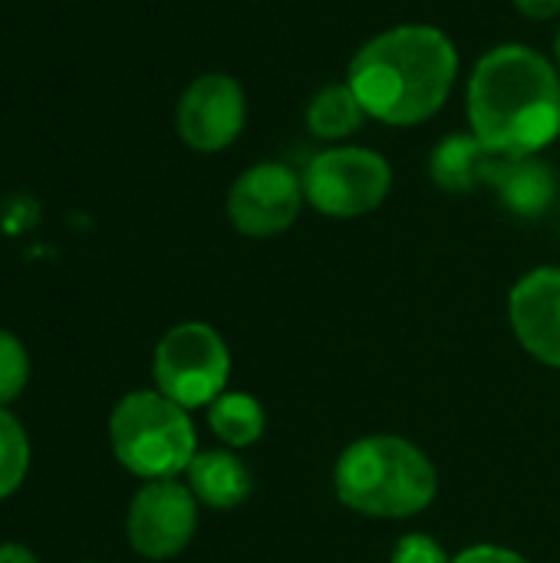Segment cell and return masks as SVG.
Segmentation results:
<instances>
[{
	"label": "cell",
	"instance_id": "obj_23",
	"mask_svg": "<svg viewBox=\"0 0 560 563\" xmlns=\"http://www.w3.org/2000/svg\"><path fill=\"white\" fill-rule=\"evenodd\" d=\"M83 563H102V561H83Z\"/></svg>",
	"mask_w": 560,
	"mask_h": 563
},
{
	"label": "cell",
	"instance_id": "obj_8",
	"mask_svg": "<svg viewBox=\"0 0 560 563\" xmlns=\"http://www.w3.org/2000/svg\"><path fill=\"white\" fill-rule=\"evenodd\" d=\"M304 205V178L284 162H257L228 188V221L244 238H277L290 231Z\"/></svg>",
	"mask_w": 560,
	"mask_h": 563
},
{
	"label": "cell",
	"instance_id": "obj_9",
	"mask_svg": "<svg viewBox=\"0 0 560 563\" xmlns=\"http://www.w3.org/2000/svg\"><path fill=\"white\" fill-rule=\"evenodd\" d=\"M248 125L244 86L228 73H205L188 82L175 109V129L182 142L201 155L224 152L241 139Z\"/></svg>",
	"mask_w": 560,
	"mask_h": 563
},
{
	"label": "cell",
	"instance_id": "obj_20",
	"mask_svg": "<svg viewBox=\"0 0 560 563\" xmlns=\"http://www.w3.org/2000/svg\"><path fill=\"white\" fill-rule=\"evenodd\" d=\"M512 3L528 20H554L560 13V0H512Z\"/></svg>",
	"mask_w": 560,
	"mask_h": 563
},
{
	"label": "cell",
	"instance_id": "obj_17",
	"mask_svg": "<svg viewBox=\"0 0 560 563\" xmlns=\"http://www.w3.org/2000/svg\"><path fill=\"white\" fill-rule=\"evenodd\" d=\"M33 376V363H30V350L26 343L0 327V409H10L30 386Z\"/></svg>",
	"mask_w": 560,
	"mask_h": 563
},
{
	"label": "cell",
	"instance_id": "obj_19",
	"mask_svg": "<svg viewBox=\"0 0 560 563\" xmlns=\"http://www.w3.org/2000/svg\"><path fill=\"white\" fill-rule=\"evenodd\" d=\"M452 563H531L528 558H521L518 551L512 548H502V544H472L465 548L462 554H455Z\"/></svg>",
	"mask_w": 560,
	"mask_h": 563
},
{
	"label": "cell",
	"instance_id": "obj_14",
	"mask_svg": "<svg viewBox=\"0 0 560 563\" xmlns=\"http://www.w3.org/2000/svg\"><path fill=\"white\" fill-rule=\"evenodd\" d=\"M366 119L370 115H366L363 102L356 99V92L347 79L327 82L323 89H317L307 102V112H304L310 135H317L323 142H337V145H343L350 135H356Z\"/></svg>",
	"mask_w": 560,
	"mask_h": 563
},
{
	"label": "cell",
	"instance_id": "obj_2",
	"mask_svg": "<svg viewBox=\"0 0 560 563\" xmlns=\"http://www.w3.org/2000/svg\"><path fill=\"white\" fill-rule=\"evenodd\" d=\"M347 82L373 122L409 129L449 102L459 82V46L432 23H399L356 49Z\"/></svg>",
	"mask_w": 560,
	"mask_h": 563
},
{
	"label": "cell",
	"instance_id": "obj_10",
	"mask_svg": "<svg viewBox=\"0 0 560 563\" xmlns=\"http://www.w3.org/2000/svg\"><path fill=\"white\" fill-rule=\"evenodd\" d=\"M508 323L531 360L560 369V267H535L512 287Z\"/></svg>",
	"mask_w": 560,
	"mask_h": 563
},
{
	"label": "cell",
	"instance_id": "obj_16",
	"mask_svg": "<svg viewBox=\"0 0 560 563\" xmlns=\"http://www.w3.org/2000/svg\"><path fill=\"white\" fill-rule=\"evenodd\" d=\"M30 462H33V445L23 422L10 409H0V501H10L23 488L30 475Z\"/></svg>",
	"mask_w": 560,
	"mask_h": 563
},
{
	"label": "cell",
	"instance_id": "obj_22",
	"mask_svg": "<svg viewBox=\"0 0 560 563\" xmlns=\"http://www.w3.org/2000/svg\"><path fill=\"white\" fill-rule=\"evenodd\" d=\"M554 56H558V66H560V26H558V36H554Z\"/></svg>",
	"mask_w": 560,
	"mask_h": 563
},
{
	"label": "cell",
	"instance_id": "obj_5",
	"mask_svg": "<svg viewBox=\"0 0 560 563\" xmlns=\"http://www.w3.org/2000/svg\"><path fill=\"white\" fill-rule=\"evenodd\" d=\"M152 379L162 396L182 409H208L231 379V350L205 320H185L165 330L152 353Z\"/></svg>",
	"mask_w": 560,
	"mask_h": 563
},
{
	"label": "cell",
	"instance_id": "obj_18",
	"mask_svg": "<svg viewBox=\"0 0 560 563\" xmlns=\"http://www.w3.org/2000/svg\"><path fill=\"white\" fill-rule=\"evenodd\" d=\"M389 563H452V558L432 534H406L396 541Z\"/></svg>",
	"mask_w": 560,
	"mask_h": 563
},
{
	"label": "cell",
	"instance_id": "obj_4",
	"mask_svg": "<svg viewBox=\"0 0 560 563\" xmlns=\"http://www.w3.org/2000/svg\"><path fill=\"white\" fill-rule=\"evenodd\" d=\"M109 449L142 482L182 478L198 455L191 412L158 389H132L109 412Z\"/></svg>",
	"mask_w": 560,
	"mask_h": 563
},
{
	"label": "cell",
	"instance_id": "obj_21",
	"mask_svg": "<svg viewBox=\"0 0 560 563\" xmlns=\"http://www.w3.org/2000/svg\"><path fill=\"white\" fill-rule=\"evenodd\" d=\"M0 563H43L26 544H17V541H3L0 544Z\"/></svg>",
	"mask_w": 560,
	"mask_h": 563
},
{
	"label": "cell",
	"instance_id": "obj_7",
	"mask_svg": "<svg viewBox=\"0 0 560 563\" xmlns=\"http://www.w3.org/2000/svg\"><path fill=\"white\" fill-rule=\"evenodd\" d=\"M198 498L182 478L142 482L125 511V541L145 561L178 558L198 531Z\"/></svg>",
	"mask_w": 560,
	"mask_h": 563
},
{
	"label": "cell",
	"instance_id": "obj_1",
	"mask_svg": "<svg viewBox=\"0 0 560 563\" xmlns=\"http://www.w3.org/2000/svg\"><path fill=\"white\" fill-rule=\"evenodd\" d=\"M465 112L492 155H541L560 139V66L525 43H498L472 66Z\"/></svg>",
	"mask_w": 560,
	"mask_h": 563
},
{
	"label": "cell",
	"instance_id": "obj_13",
	"mask_svg": "<svg viewBox=\"0 0 560 563\" xmlns=\"http://www.w3.org/2000/svg\"><path fill=\"white\" fill-rule=\"evenodd\" d=\"M492 158L495 155L472 132H455V135H446L432 148L429 178L446 195H472L485 188V172Z\"/></svg>",
	"mask_w": 560,
	"mask_h": 563
},
{
	"label": "cell",
	"instance_id": "obj_15",
	"mask_svg": "<svg viewBox=\"0 0 560 563\" xmlns=\"http://www.w3.org/2000/svg\"><path fill=\"white\" fill-rule=\"evenodd\" d=\"M208 429L224 442V449H251L267 432V412L251 393H221L208 409Z\"/></svg>",
	"mask_w": 560,
	"mask_h": 563
},
{
	"label": "cell",
	"instance_id": "obj_11",
	"mask_svg": "<svg viewBox=\"0 0 560 563\" xmlns=\"http://www.w3.org/2000/svg\"><path fill=\"white\" fill-rule=\"evenodd\" d=\"M485 188L495 191L502 208L521 221L545 218L560 195V178L554 165L541 155H521V158H492L485 172Z\"/></svg>",
	"mask_w": 560,
	"mask_h": 563
},
{
	"label": "cell",
	"instance_id": "obj_6",
	"mask_svg": "<svg viewBox=\"0 0 560 563\" xmlns=\"http://www.w3.org/2000/svg\"><path fill=\"white\" fill-rule=\"evenodd\" d=\"M307 205L327 218L353 221L373 214L393 191V165L366 145H330L300 172Z\"/></svg>",
	"mask_w": 560,
	"mask_h": 563
},
{
	"label": "cell",
	"instance_id": "obj_3",
	"mask_svg": "<svg viewBox=\"0 0 560 563\" xmlns=\"http://www.w3.org/2000/svg\"><path fill=\"white\" fill-rule=\"evenodd\" d=\"M333 492L343 508L373 521L422 515L439 495L432 459L403 435H363L333 465Z\"/></svg>",
	"mask_w": 560,
	"mask_h": 563
},
{
	"label": "cell",
	"instance_id": "obj_12",
	"mask_svg": "<svg viewBox=\"0 0 560 563\" xmlns=\"http://www.w3.org/2000/svg\"><path fill=\"white\" fill-rule=\"evenodd\" d=\"M185 485L191 488L201 508L234 511L251 498L254 475L234 449H211L195 455L185 472Z\"/></svg>",
	"mask_w": 560,
	"mask_h": 563
}]
</instances>
